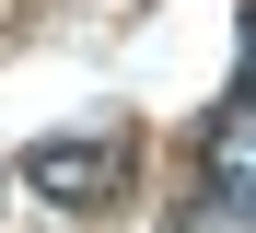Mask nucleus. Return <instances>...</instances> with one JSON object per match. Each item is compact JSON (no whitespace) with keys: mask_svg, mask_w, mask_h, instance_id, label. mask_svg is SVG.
Segmentation results:
<instances>
[{"mask_svg":"<svg viewBox=\"0 0 256 233\" xmlns=\"http://www.w3.org/2000/svg\"><path fill=\"white\" fill-rule=\"evenodd\" d=\"M210 186H222V210H233V221H256V82L210 117Z\"/></svg>","mask_w":256,"mask_h":233,"instance_id":"1","label":"nucleus"},{"mask_svg":"<svg viewBox=\"0 0 256 233\" xmlns=\"http://www.w3.org/2000/svg\"><path fill=\"white\" fill-rule=\"evenodd\" d=\"M24 175L47 186V198H105V186L128 175V152H116V140H35Z\"/></svg>","mask_w":256,"mask_h":233,"instance_id":"2","label":"nucleus"}]
</instances>
